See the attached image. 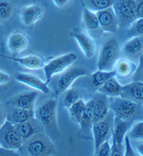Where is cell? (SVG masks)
<instances>
[{
	"instance_id": "11",
	"label": "cell",
	"mask_w": 143,
	"mask_h": 156,
	"mask_svg": "<svg viewBox=\"0 0 143 156\" xmlns=\"http://www.w3.org/2000/svg\"><path fill=\"white\" fill-rule=\"evenodd\" d=\"M79 124L80 129L78 131V137L84 140H92V127L94 124L92 99L86 103L85 110Z\"/></svg>"
},
{
	"instance_id": "33",
	"label": "cell",
	"mask_w": 143,
	"mask_h": 156,
	"mask_svg": "<svg viewBox=\"0 0 143 156\" xmlns=\"http://www.w3.org/2000/svg\"><path fill=\"white\" fill-rule=\"evenodd\" d=\"M130 26V35L133 36H143V18L136 19Z\"/></svg>"
},
{
	"instance_id": "26",
	"label": "cell",
	"mask_w": 143,
	"mask_h": 156,
	"mask_svg": "<svg viewBox=\"0 0 143 156\" xmlns=\"http://www.w3.org/2000/svg\"><path fill=\"white\" fill-rule=\"evenodd\" d=\"M83 24L85 29L91 34L98 35L102 31V29L99 24V19L96 14L88 9L84 8L83 9Z\"/></svg>"
},
{
	"instance_id": "9",
	"label": "cell",
	"mask_w": 143,
	"mask_h": 156,
	"mask_svg": "<svg viewBox=\"0 0 143 156\" xmlns=\"http://www.w3.org/2000/svg\"><path fill=\"white\" fill-rule=\"evenodd\" d=\"M115 76L116 74L113 70L102 71L99 70L87 76L84 75L79 77L77 82L89 92L96 93L99 87H101L107 80Z\"/></svg>"
},
{
	"instance_id": "18",
	"label": "cell",
	"mask_w": 143,
	"mask_h": 156,
	"mask_svg": "<svg viewBox=\"0 0 143 156\" xmlns=\"http://www.w3.org/2000/svg\"><path fill=\"white\" fill-rule=\"evenodd\" d=\"M138 64L127 58H122L116 60L113 70L116 76L120 79H127L133 76L138 68Z\"/></svg>"
},
{
	"instance_id": "14",
	"label": "cell",
	"mask_w": 143,
	"mask_h": 156,
	"mask_svg": "<svg viewBox=\"0 0 143 156\" xmlns=\"http://www.w3.org/2000/svg\"><path fill=\"white\" fill-rule=\"evenodd\" d=\"M72 36L77 41L80 49L86 58H91L95 55L96 44L92 36L80 31H75L72 34Z\"/></svg>"
},
{
	"instance_id": "10",
	"label": "cell",
	"mask_w": 143,
	"mask_h": 156,
	"mask_svg": "<svg viewBox=\"0 0 143 156\" xmlns=\"http://www.w3.org/2000/svg\"><path fill=\"white\" fill-rule=\"evenodd\" d=\"M86 74V69L82 68H72L62 73L56 82L58 94L64 93L70 88L72 84L79 77Z\"/></svg>"
},
{
	"instance_id": "39",
	"label": "cell",
	"mask_w": 143,
	"mask_h": 156,
	"mask_svg": "<svg viewBox=\"0 0 143 156\" xmlns=\"http://www.w3.org/2000/svg\"><path fill=\"white\" fill-rule=\"evenodd\" d=\"M12 156V155H18V153L15 152V151L8 150V149L4 148L0 146V156Z\"/></svg>"
},
{
	"instance_id": "7",
	"label": "cell",
	"mask_w": 143,
	"mask_h": 156,
	"mask_svg": "<svg viewBox=\"0 0 143 156\" xmlns=\"http://www.w3.org/2000/svg\"><path fill=\"white\" fill-rule=\"evenodd\" d=\"M77 55L70 53L58 56L51 60L48 63L45 64L43 70L47 80V83L51 81L54 75L63 73L69 67L71 66L77 60Z\"/></svg>"
},
{
	"instance_id": "43",
	"label": "cell",
	"mask_w": 143,
	"mask_h": 156,
	"mask_svg": "<svg viewBox=\"0 0 143 156\" xmlns=\"http://www.w3.org/2000/svg\"><path fill=\"white\" fill-rule=\"evenodd\" d=\"M138 151L141 155H143V144H140L138 146Z\"/></svg>"
},
{
	"instance_id": "22",
	"label": "cell",
	"mask_w": 143,
	"mask_h": 156,
	"mask_svg": "<svg viewBox=\"0 0 143 156\" xmlns=\"http://www.w3.org/2000/svg\"><path fill=\"white\" fill-rule=\"evenodd\" d=\"M29 38L21 32H14L11 34L7 39V48L14 53H21L29 46Z\"/></svg>"
},
{
	"instance_id": "5",
	"label": "cell",
	"mask_w": 143,
	"mask_h": 156,
	"mask_svg": "<svg viewBox=\"0 0 143 156\" xmlns=\"http://www.w3.org/2000/svg\"><path fill=\"white\" fill-rule=\"evenodd\" d=\"M112 7L117 17L118 27L130 26L137 19L135 0H113Z\"/></svg>"
},
{
	"instance_id": "38",
	"label": "cell",
	"mask_w": 143,
	"mask_h": 156,
	"mask_svg": "<svg viewBox=\"0 0 143 156\" xmlns=\"http://www.w3.org/2000/svg\"><path fill=\"white\" fill-rule=\"evenodd\" d=\"M136 16L138 18H143V0H135Z\"/></svg>"
},
{
	"instance_id": "27",
	"label": "cell",
	"mask_w": 143,
	"mask_h": 156,
	"mask_svg": "<svg viewBox=\"0 0 143 156\" xmlns=\"http://www.w3.org/2000/svg\"><path fill=\"white\" fill-rule=\"evenodd\" d=\"M122 89L123 86L113 77L107 80L101 87H99L97 92L102 93L107 97H120Z\"/></svg>"
},
{
	"instance_id": "8",
	"label": "cell",
	"mask_w": 143,
	"mask_h": 156,
	"mask_svg": "<svg viewBox=\"0 0 143 156\" xmlns=\"http://www.w3.org/2000/svg\"><path fill=\"white\" fill-rule=\"evenodd\" d=\"M23 144L14 125L6 120L0 126V146L8 150L16 151Z\"/></svg>"
},
{
	"instance_id": "24",
	"label": "cell",
	"mask_w": 143,
	"mask_h": 156,
	"mask_svg": "<svg viewBox=\"0 0 143 156\" xmlns=\"http://www.w3.org/2000/svg\"><path fill=\"white\" fill-rule=\"evenodd\" d=\"M33 117H35V112L33 110L23 109L13 106L7 112H6V120L14 125L25 122Z\"/></svg>"
},
{
	"instance_id": "36",
	"label": "cell",
	"mask_w": 143,
	"mask_h": 156,
	"mask_svg": "<svg viewBox=\"0 0 143 156\" xmlns=\"http://www.w3.org/2000/svg\"><path fill=\"white\" fill-rule=\"evenodd\" d=\"M125 151H124V155H128V156H133L135 155V152H134L133 148H132L131 142H130V138L128 136L125 135Z\"/></svg>"
},
{
	"instance_id": "31",
	"label": "cell",
	"mask_w": 143,
	"mask_h": 156,
	"mask_svg": "<svg viewBox=\"0 0 143 156\" xmlns=\"http://www.w3.org/2000/svg\"><path fill=\"white\" fill-rule=\"evenodd\" d=\"M14 6L12 0H0V21L7 20L12 16Z\"/></svg>"
},
{
	"instance_id": "35",
	"label": "cell",
	"mask_w": 143,
	"mask_h": 156,
	"mask_svg": "<svg viewBox=\"0 0 143 156\" xmlns=\"http://www.w3.org/2000/svg\"><path fill=\"white\" fill-rule=\"evenodd\" d=\"M132 80L133 81L138 80V81L143 82V54L140 55L139 58V64L135 73L132 76Z\"/></svg>"
},
{
	"instance_id": "2",
	"label": "cell",
	"mask_w": 143,
	"mask_h": 156,
	"mask_svg": "<svg viewBox=\"0 0 143 156\" xmlns=\"http://www.w3.org/2000/svg\"><path fill=\"white\" fill-rule=\"evenodd\" d=\"M18 154L27 156L55 155L56 151L52 139L45 133H36L23 142Z\"/></svg>"
},
{
	"instance_id": "13",
	"label": "cell",
	"mask_w": 143,
	"mask_h": 156,
	"mask_svg": "<svg viewBox=\"0 0 143 156\" xmlns=\"http://www.w3.org/2000/svg\"><path fill=\"white\" fill-rule=\"evenodd\" d=\"M96 16L102 31L109 33H116L118 24L117 17L112 6L96 12Z\"/></svg>"
},
{
	"instance_id": "1",
	"label": "cell",
	"mask_w": 143,
	"mask_h": 156,
	"mask_svg": "<svg viewBox=\"0 0 143 156\" xmlns=\"http://www.w3.org/2000/svg\"><path fill=\"white\" fill-rule=\"evenodd\" d=\"M57 99L51 98L37 108L35 117L43 126L45 134L51 139H57L60 136L57 123Z\"/></svg>"
},
{
	"instance_id": "42",
	"label": "cell",
	"mask_w": 143,
	"mask_h": 156,
	"mask_svg": "<svg viewBox=\"0 0 143 156\" xmlns=\"http://www.w3.org/2000/svg\"><path fill=\"white\" fill-rule=\"evenodd\" d=\"M6 121V112L4 111L3 107L0 104V126L5 122Z\"/></svg>"
},
{
	"instance_id": "19",
	"label": "cell",
	"mask_w": 143,
	"mask_h": 156,
	"mask_svg": "<svg viewBox=\"0 0 143 156\" xmlns=\"http://www.w3.org/2000/svg\"><path fill=\"white\" fill-rule=\"evenodd\" d=\"M93 99L94 123L102 120L109 112V102L108 97L102 93L96 92Z\"/></svg>"
},
{
	"instance_id": "44",
	"label": "cell",
	"mask_w": 143,
	"mask_h": 156,
	"mask_svg": "<svg viewBox=\"0 0 143 156\" xmlns=\"http://www.w3.org/2000/svg\"><path fill=\"white\" fill-rule=\"evenodd\" d=\"M0 57H4V55H1V54H0Z\"/></svg>"
},
{
	"instance_id": "28",
	"label": "cell",
	"mask_w": 143,
	"mask_h": 156,
	"mask_svg": "<svg viewBox=\"0 0 143 156\" xmlns=\"http://www.w3.org/2000/svg\"><path fill=\"white\" fill-rule=\"evenodd\" d=\"M86 103L83 99L80 98L68 109L71 119L73 122L79 123L85 110Z\"/></svg>"
},
{
	"instance_id": "32",
	"label": "cell",
	"mask_w": 143,
	"mask_h": 156,
	"mask_svg": "<svg viewBox=\"0 0 143 156\" xmlns=\"http://www.w3.org/2000/svg\"><path fill=\"white\" fill-rule=\"evenodd\" d=\"M127 136L133 140H143V121H139L134 124Z\"/></svg>"
},
{
	"instance_id": "30",
	"label": "cell",
	"mask_w": 143,
	"mask_h": 156,
	"mask_svg": "<svg viewBox=\"0 0 143 156\" xmlns=\"http://www.w3.org/2000/svg\"><path fill=\"white\" fill-rule=\"evenodd\" d=\"M81 98L79 92L77 90L70 88L64 92L63 95V105L67 109H69L74 103Z\"/></svg>"
},
{
	"instance_id": "45",
	"label": "cell",
	"mask_w": 143,
	"mask_h": 156,
	"mask_svg": "<svg viewBox=\"0 0 143 156\" xmlns=\"http://www.w3.org/2000/svg\"><path fill=\"white\" fill-rule=\"evenodd\" d=\"M0 27H1V26H0Z\"/></svg>"
},
{
	"instance_id": "6",
	"label": "cell",
	"mask_w": 143,
	"mask_h": 156,
	"mask_svg": "<svg viewBox=\"0 0 143 156\" xmlns=\"http://www.w3.org/2000/svg\"><path fill=\"white\" fill-rule=\"evenodd\" d=\"M115 115L111 110L109 109L107 115L102 120L94 123L92 127L93 139L94 140V147L96 149L106 140L111 138L113 129V121Z\"/></svg>"
},
{
	"instance_id": "12",
	"label": "cell",
	"mask_w": 143,
	"mask_h": 156,
	"mask_svg": "<svg viewBox=\"0 0 143 156\" xmlns=\"http://www.w3.org/2000/svg\"><path fill=\"white\" fill-rule=\"evenodd\" d=\"M14 126L23 142L36 133H45L43 126L36 117L30 119L25 122L14 124Z\"/></svg>"
},
{
	"instance_id": "37",
	"label": "cell",
	"mask_w": 143,
	"mask_h": 156,
	"mask_svg": "<svg viewBox=\"0 0 143 156\" xmlns=\"http://www.w3.org/2000/svg\"><path fill=\"white\" fill-rule=\"evenodd\" d=\"M111 148V154L112 156H121L124 155V146H118L115 144H112V146L110 147Z\"/></svg>"
},
{
	"instance_id": "15",
	"label": "cell",
	"mask_w": 143,
	"mask_h": 156,
	"mask_svg": "<svg viewBox=\"0 0 143 156\" xmlns=\"http://www.w3.org/2000/svg\"><path fill=\"white\" fill-rule=\"evenodd\" d=\"M44 11L37 4H31L21 9L20 19L26 27H31L42 18Z\"/></svg>"
},
{
	"instance_id": "21",
	"label": "cell",
	"mask_w": 143,
	"mask_h": 156,
	"mask_svg": "<svg viewBox=\"0 0 143 156\" xmlns=\"http://www.w3.org/2000/svg\"><path fill=\"white\" fill-rule=\"evenodd\" d=\"M122 51L127 57L139 59L143 54V36H133L125 43Z\"/></svg>"
},
{
	"instance_id": "34",
	"label": "cell",
	"mask_w": 143,
	"mask_h": 156,
	"mask_svg": "<svg viewBox=\"0 0 143 156\" xmlns=\"http://www.w3.org/2000/svg\"><path fill=\"white\" fill-rule=\"evenodd\" d=\"M111 154L109 140L102 143L96 149H95V155L98 156H110Z\"/></svg>"
},
{
	"instance_id": "25",
	"label": "cell",
	"mask_w": 143,
	"mask_h": 156,
	"mask_svg": "<svg viewBox=\"0 0 143 156\" xmlns=\"http://www.w3.org/2000/svg\"><path fill=\"white\" fill-rule=\"evenodd\" d=\"M4 58L14 60L29 70H40L43 69L45 66V60L42 57L37 55H29L21 58H11L4 55Z\"/></svg>"
},
{
	"instance_id": "41",
	"label": "cell",
	"mask_w": 143,
	"mask_h": 156,
	"mask_svg": "<svg viewBox=\"0 0 143 156\" xmlns=\"http://www.w3.org/2000/svg\"><path fill=\"white\" fill-rule=\"evenodd\" d=\"M70 0H53L54 4L59 8H63L70 2Z\"/></svg>"
},
{
	"instance_id": "29",
	"label": "cell",
	"mask_w": 143,
	"mask_h": 156,
	"mask_svg": "<svg viewBox=\"0 0 143 156\" xmlns=\"http://www.w3.org/2000/svg\"><path fill=\"white\" fill-rule=\"evenodd\" d=\"M85 8L92 12H99L113 6V0H83Z\"/></svg>"
},
{
	"instance_id": "20",
	"label": "cell",
	"mask_w": 143,
	"mask_h": 156,
	"mask_svg": "<svg viewBox=\"0 0 143 156\" xmlns=\"http://www.w3.org/2000/svg\"><path fill=\"white\" fill-rule=\"evenodd\" d=\"M38 93L36 92H25L15 96L9 101V105L23 109L33 110Z\"/></svg>"
},
{
	"instance_id": "3",
	"label": "cell",
	"mask_w": 143,
	"mask_h": 156,
	"mask_svg": "<svg viewBox=\"0 0 143 156\" xmlns=\"http://www.w3.org/2000/svg\"><path fill=\"white\" fill-rule=\"evenodd\" d=\"M109 109L118 119L133 121L143 116V105L116 97L109 103Z\"/></svg>"
},
{
	"instance_id": "40",
	"label": "cell",
	"mask_w": 143,
	"mask_h": 156,
	"mask_svg": "<svg viewBox=\"0 0 143 156\" xmlns=\"http://www.w3.org/2000/svg\"><path fill=\"white\" fill-rule=\"evenodd\" d=\"M10 80V77L7 73L0 71V85L7 83Z\"/></svg>"
},
{
	"instance_id": "16",
	"label": "cell",
	"mask_w": 143,
	"mask_h": 156,
	"mask_svg": "<svg viewBox=\"0 0 143 156\" xmlns=\"http://www.w3.org/2000/svg\"><path fill=\"white\" fill-rule=\"evenodd\" d=\"M15 79L23 84L40 91L43 94H48L50 88L47 82H43L40 78L29 73L18 72L15 74Z\"/></svg>"
},
{
	"instance_id": "4",
	"label": "cell",
	"mask_w": 143,
	"mask_h": 156,
	"mask_svg": "<svg viewBox=\"0 0 143 156\" xmlns=\"http://www.w3.org/2000/svg\"><path fill=\"white\" fill-rule=\"evenodd\" d=\"M119 44L116 38L106 41L101 48L97 66L99 70L111 71L119 55Z\"/></svg>"
},
{
	"instance_id": "23",
	"label": "cell",
	"mask_w": 143,
	"mask_h": 156,
	"mask_svg": "<svg viewBox=\"0 0 143 156\" xmlns=\"http://www.w3.org/2000/svg\"><path fill=\"white\" fill-rule=\"evenodd\" d=\"M132 122L133 121L122 120L115 116L112 134L113 144L118 145V146H123L125 136Z\"/></svg>"
},
{
	"instance_id": "17",
	"label": "cell",
	"mask_w": 143,
	"mask_h": 156,
	"mask_svg": "<svg viewBox=\"0 0 143 156\" xmlns=\"http://www.w3.org/2000/svg\"><path fill=\"white\" fill-rule=\"evenodd\" d=\"M120 97L143 105V82L135 80L123 86Z\"/></svg>"
}]
</instances>
